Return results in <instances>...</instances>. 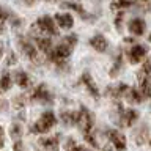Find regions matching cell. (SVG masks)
Segmentation results:
<instances>
[{"instance_id":"6da1fadb","label":"cell","mask_w":151,"mask_h":151,"mask_svg":"<svg viewBox=\"0 0 151 151\" xmlns=\"http://www.w3.org/2000/svg\"><path fill=\"white\" fill-rule=\"evenodd\" d=\"M77 42H79V38H77V35H74V33L65 36L63 42H60V44H57L55 47H52V50L47 54L49 55V60L55 65H60V63H63V61H66L68 57L73 54V49L77 46Z\"/></svg>"},{"instance_id":"7a4b0ae2","label":"cell","mask_w":151,"mask_h":151,"mask_svg":"<svg viewBox=\"0 0 151 151\" xmlns=\"http://www.w3.org/2000/svg\"><path fill=\"white\" fill-rule=\"evenodd\" d=\"M57 124V116L52 110H46L38 120L32 124L30 131L33 134H46Z\"/></svg>"},{"instance_id":"3957f363","label":"cell","mask_w":151,"mask_h":151,"mask_svg":"<svg viewBox=\"0 0 151 151\" xmlns=\"http://www.w3.org/2000/svg\"><path fill=\"white\" fill-rule=\"evenodd\" d=\"M76 124L79 126V129L82 131V134L94 131V115H93V112L90 110V109H87L85 106H82L77 112Z\"/></svg>"},{"instance_id":"277c9868","label":"cell","mask_w":151,"mask_h":151,"mask_svg":"<svg viewBox=\"0 0 151 151\" xmlns=\"http://www.w3.org/2000/svg\"><path fill=\"white\" fill-rule=\"evenodd\" d=\"M32 28L41 32L42 35H47V36H58V25H57L55 19H52L50 16H41L33 24Z\"/></svg>"},{"instance_id":"5b68a950","label":"cell","mask_w":151,"mask_h":151,"mask_svg":"<svg viewBox=\"0 0 151 151\" xmlns=\"http://www.w3.org/2000/svg\"><path fill=\"white\" fill-rule=\"evenodd\" d=\"M118 107V124L121 127H131L135 124V121L139 120V112L135 109H124L121 102L116 104Z\"/></svg>"},{"instance_id":"8992f818","label":"cell","mask_w":151,"mask_h":151,"mask_svg":"<svg viewBox=\"0 0 151 151\" xmlns=\"http://www.w3.org/2000/svg\"><path fill=\"white\" fill-rule=\"evenodd\" d=\"M28 96H30V101H35L40 104H52L54 102V94L49 91V88L44 83H40L38 87H35Z\"/></svg>"},{"instance_id":"52a82bcc","label":"cell","mask_w":151,"mask_h":151,"mask_svg":"<svg viewBox=\"0 0 151 151\" xmlns=\"http://www.w3.org/2000/svg\"><path fill=\"white\" fill-rule=\"evenodd\" d=\"M17 41H19V46H21L24 55H25L27 58L32 61V63H35V65L40 63V57H38V47H36V44H33V42L30 40H27L25 36H19Z\"/></svg>"},{"instance_id":"ba28073f","label":"cell","mask_w":151,"mask_h":151,"mask_svg":"<svg viewBox=\"0 0 151 151\" xmlns=\"http://www.w3.org/2000/svg\"><path fill=\"white\" fill-rule=\"evenodd\" d=\"M146 54H148V47L145 44H140V42H135V44L127 50V60H129L131 65H137L145 58Z\"/></svg>"},{"instance_id":"9c48e42d","label":"cell","mask_w":151,"mask_h":151,"mask_svg":"<svg viewBox=\"0 0 151 151\" xmlns=\"http://www.w3.org/2000/svg\"><path fill=\"white\" fill-rule=\"evenodd\" d=\"M106 135H107L109 142L115 146L116 151H126V146H127L126 137L123 135L118 129H109V131H106Z\"/></svg>"},{"instance_id":"30bf717a","label":"cell","mask_w":151,"mask_h":151,"mask_svg":"<svg viewBox=\"0 0 151 151\" xmlns=\"http://www.w3.org/2000/svg\"><path fill=\"white\" fill-rule=\"evenodd\" d=\"M127 90H129V85L124 83V82H121V83L115 85V87H107L106 94H107L109 98H112V99H115V101H118V99H121V98L126 96Z\"/></svg>"},{"instance_id":"8fae6325","label":"cell","mask_w":151,"mask_h":151,"mask_svg":"<svg viewBox=\"0 0 151 151\" xmlns=\"http://www.w3.org/2000/svg\"><path fill=\"white\" fill-rule=\"evenodd\" d=\"M127 30L134 36H142L146 30V22L142 17H132L127 24Z\"/></svg>"},{"instance_id":"7c38bea8","label":"cell","mask_w":151,"mask_h":151,"mask_svg":"<svg viewBox=\"0 0 151 151\" xmlns=\"http://www.w3.org/2000/svg\"><path fill=\"white\" fill-rule=\"evenodd\" d=\"M33 42L36 44V47L44 54H49L52 50V40L50 36L47 35H38V33H33Z\"/></svg>"},{"instance_id":"4fadbf2b","label":"cell","mask_w":151,"mask_h":151,"mask_svg":"<svg viewBox=\"0 0 151 151\" xmlns=\"http://www.w3.org/2000/svg\"><path fill=\"white\" fill-rule=\"evenodd\" d=\"M88 44L91 46L94 50H98V52H107V49H109V41H107V38L104 36V35H101V33H96L94 36L90 38Z\"/></svg>"},{"instance_id":"5bb4252c","label":"cell","mask_w":151,"mask_h":151,"mask_svg":"<svg viewBox=\"0 0 151 151\" xmlns=\"http://www.w3.org/2000/svg\"><path fill=\"white\" fill-rule=\"evenodd\" d=\"M80 80H82V83L85 85V88H87V91H88L90 94H91L93 98H96V99H98V98H99V94H101V93H99V88H98L96 82L93 80L91 74L85 71V73L82 74V79H80Z\"/></svg>"},{"instance_id":"9a60e30c","label":"cell","mask_w":151,"mask_h":151,"mask_svg":"<svg viewBox=\"0 0 151 151\" xmlns=\"http://www.w3.org/2000/svg\"><path fill=\"white\" fill-rule=\"evenodd\" d=\"M137 79H139V90L143 94V98L151 99V80H150V77L140 71V74H137Z\"/></svg>"},{"instance_id":"2e32d148","label":"cell","mask_w":151,"mask_h":151,"mask_svg":"<svg viewBox=\"0 0 151 151\" xmlns=\"http://www.w3.org/2000/svg\"><path fill=\"white\" fill-rule=\"evenodd\" d=\"M40 145L44 151H60V140L58 137H42L40 139Z\"/></svg>"},{"instance_id":"e0dca14e","label":"cell","mask_w":151,"mask_h":151,"mask_svg":"<svg viewBox=\"0 0 151 151\" xmlns=\"http://www.w3.org/2000/svg\"><path fill=\"white\" fill-rule=\"evenodd\" d=\"M55 22H57V25L60 28H63V30H69V28H73V25H74V19L69 13H58L55 16Z\"/></svg>"},{"instance_id":"ac0fdd59","label":"cell","mask_w":151,"mask_h":151,"mask_svg":"<svg viewBox=\"0 0 151 151\" xmlns=\"http://www.w3.org/2000/svg\"><path fill=\"white\" fill-rule=\"evenodd\" d=\"M61 8H66V9H71V11L77 13L83 21L90 19V14L85 11V8L82 6V3H79V2H63V3H61Z\"/></svg>"},{"instance_id":"d6986e66","label":"cell","mask_w":151,"mask_h":151,"mask_svg":"<svg viewBox=\"0 0 151 151\" xmlns=\"http://www.w3.org/2000/svg\"><path fill=\"white\" fill-rule=\"evenodd\" d=\"M137 5V0H112L110 9L112 11H124L126 8H131Z\"/></svg>"},{"instance_id":"ffe728a7","label":"cell","mask_w":151,"mask_h":151,"mask_svg":"<svg viewBox=\"0 0 151 151\" xmlns=\"http://www.w3.org/2000/svg\"><path fill=\"white\" fill-rule=\"evenodd\" d=\"M124 98H126L131 104H140V102L145 99L143 94L140 93V90L135 88V87H129V90H127V93H126Z\"/></svg>"},{"instance_id":"44dd1931","label":"cell","mask_w":151,"mask_h":151,"mask_svg":"<svg viewBox=\"0 0 151 151\" xmlns=\"http://www.w3.org/2000/svg\"><path fill=\"white\" fill-rule=\"evenodd\" d=\"M14 82H16L21 88H28V85H30V77H28V74L25 71H17V73L14 74Z\"/></svg>"},{"instance_id":"7402d4cb","label":"cell","mask_w":151,"mask_h":151,"mask_svg":"<svg viewBox=\"0 0 151 151\" xmlns=\"http://www.w3.org/2000/svg\"><path fill=\"white\" fill-rule=\"evenodd\" d=\"M60 118H61V121H63L66 126H73V124H76V120H77V112L65 110V112H61Z\"/></svg>"},{"instance_id":"603a6c76","label":"cell","mask_w":151,"mask_h":151,"mask_svg":"<svg viewBox=\"0 0 151 151\" xmlns=\"http://www.w3.org/2000/svg\"><path fill=\"white\" fill-rule=\"evenodd\" d=\"M11 83H13V79L9 73H5L2 74V77H0V91H8L9 88H11Z\"/></svg>"},{"instance_id":"cb8c5ba5","label":"cell","mask_w":151,"mask_h":151,"mask_svg":"<svg viewBox=\"0 0 151 151\" xmlns=\"http://www.w3.org/2000/svg\"><path fill=\"white\" fill-rule=\"evenodd\" d=\"M65 148H66V151H90V150H87L85 146H82V145H79L77 142H76L73 137H69L68 140H66V143H65Z\"/></svg>"},{"instance_id":"d4e9b609","label":"cell","mask_w":151,"mask_h":151,"mask_svg":"<svg viewBox=\"0 0 151 151\" xmlns=\"http://www.w3.org/2000/svg\"><path fill=\"white\" fill-rule=\"evenodd\" d=\"M148 139H150V135H148V127H146V126H143L139 132H135V143L137 145H143Z\"/></svg>"},{"instance_id":"484cf974","label":"cell","mask_w":151,"mask_h":151,"mask_svg":"<svg viewBox=\"0 0 151 151\" xmlns=\"http://www.w3.org/2000/svg\"><path fill=\"white\" fill-rule=\"evenodd\" d=\"M11 11H8L6 8H3V6H0V33H3L5 30V24H6L8 19H11Z\"/></svg>"},{"instance_id":"4316f807","label":"cell","mask_w":151,"mask_h":151,"mask_svg":"<svg viewBox=\"0 0 151 151\" xmlns=\"http://www.w3.org/2000/svg\"><path fill=\"white\" fill-rule=\"evenodd\" d=\"M83 139H85V142H87L88 145H91L93 148H96V150H99L101 148V143L96 140V135H94V131H91V132H87V134H83Z\"/></svg>"},{"instance_id":"83f0119b","label":"cell","mask_w":151,"mask_h":151,"mask_svg":"<svg viewBox=\"0 0 151 151\" xmlns=\"http://www.w3.org/2000/svg\"><path fill=\"white\" fill-rule=\"evenodd\" d=\"M121 68H123V55L120 54L116 57V60H115V63H113L112 69H110V77H116L118 73L121 71Z\"/></svg>"},{"instance_id":"f1b7e54d","label":"cell","mask_w":151,"mask_h":151,"mask_svg":"<svg viewBox=\"0 0 151 151\" xmlns=\"http://www.w3.org/2000/svg\"><path fill=\"white\" fill-rule=\"evenodd\" d=\"M27 99H30V96H25V94H21V96H17L16 99H14V106H16L17 109H22V107H25V104H27Z\"/></svg>"},{"instance_id":"f546056e","label":"cell","mask_w":151,"mask_h":151,"mask_svg":"<svg viewBox=\"0 0 151 151\" xmlns=\"http://www.w3.org/2000/svg\"><path fill=\"white\" fill-rule=\"evenodd\" d=\"M123 21H124V11H118L116 17H115V27L118 32L123 30Z\"/></svg>"},{"instance_id":"4dcf8cb0","label":"cell","mask_w":151,"mask_h":151,"mask_svg":"<svg viewBox=\"0 0 151 151\" xmlns=\"http://www.w3.org/2000/svg\"><path fill=\"white\" fill-rule=\"evenodd\" d=\"M9 134H11L13 139H19L22 135V127L19 124H11V129H9Z\"/></svg>"},{"instance_id":"1f68e13d","label":"cell","mask_w":151,"mask_h":151,"mask_svg":"<svg viewBox=\"0 0 151 151\" xmlns=\"http://www.w3.org/2000/svg\"><path fill=\"white\" fill-rule=\"evenodd\" d=\"M137 5H139V8L145 9V11L151 9V0H137Z\"/></svg>"},{"instance_id":"d6a6232c","label":"cell","mask_w":151,"mask_h":151,"mask_svg":"<svg viewBox=\"0 0 151 151\" xmlns=\"http://www.w3.org/2000/svg\"><path fill=\"white\" fill-rule=\"evenodd\" d=\"M142 73L146 74L148 77H151V60H146L143 66H142Z\"/></svg>"},{"instance_id":"836d02e7","label":"cell","mask_w":151,"mask_h":151,"mask_svg":"<svg viewBox=\"0 0 151 151\" xmlns=\"http://www.w3.org/2000/svg\"><path fill=\"white\" fill-rule=\"evenodd\" d=\"M3 145H5V131L0 126V148H3Z\"/></svg>"},{"instance_id":"e575fe53","label":"cell","mask_w":151,"mask_h":151,"mask_svg":"<svg viewBox=\"0 0 151 151\" xmlns=\"http://www.w3.org/2000/svg\"><path fill=\"white\" fill-rule=\"evenodd\" d=\"M13 150H14V151H22V150H24V146H22V142H21V140H17L16 143L13 145Z\"/></svg>"},{"instance_id":"d590c367","label":"cell","mask_w":151,"mask_h":151,"mask_svg":"<svg viewBox=\"0 0 151 151\" xmlns=\"http://www.w3.org/2000/svg\"><path fill=\"white\" fill-rule=\"evenodd\" d=\"M14 61H16V57H14L13 54H9V57H8V65H13Z\"/></svg>"},{"instance_id":"8d00e7d4","label":"cell","mask_w":151,"mask_h":151,"mask_svg":"<svg viewBox=\"0 0 151 151\" xmlns=\"http://www.w3.org/2000/svg\"><path fill=\"white\" fill-rule=\"evenodd\" d=\"M24 2H25L27 5H33V2H35V0H24Z\"/></svg>"},{"instance_id":"74e56055","label":"cell","mask_w":151,"mask_h":151,"mask_svg":"<svg viewBox=\"0 0 151 151\" xmlns=\"http://www.w3.org/2000/svg\"><path fill=\"white\" fill-rule=\"evenodd\" d=\"M44 2H57V0H44Z\"/></svg>"},{"instance_id":"f35d334b","label":"cell","mask_w":151,"mask_h":151,"mask_svg":"<svg viewBox=\"0 0 151 151\" xmlns=\"http://www.w3.org/2000/svg\"><path fill=\"white\" fill-rule=\"evenodd\" d=\"M148 41L151 42V33H150V36H148Z\"/></svg>"},{"instance_id":"ab89813d","label":"cell","mask_w":151,"mask_h":151,"mask_svg":"<svg viewBox=\"0 0 151 151\" xmlns=\"http://www.w3.org/2000/svg\"><path fill=\"white\" fill-rule=\"evenodd\" d=\"M0 57H2V46H0Z\"/></svg>"},{"instance_id":"60d3db41","label":"cell","mask_w":151,"mask_h":151,"mask_svg":"<svg viewBox=\"0 0 151 151\" xmlns=\"http://www.w3.org/2000/svg\"><path fill=\"white\" fill-rule=\"evenodd\" d=\"M150 145H151V139H150Z\"/></svg>"}]
</instances>
